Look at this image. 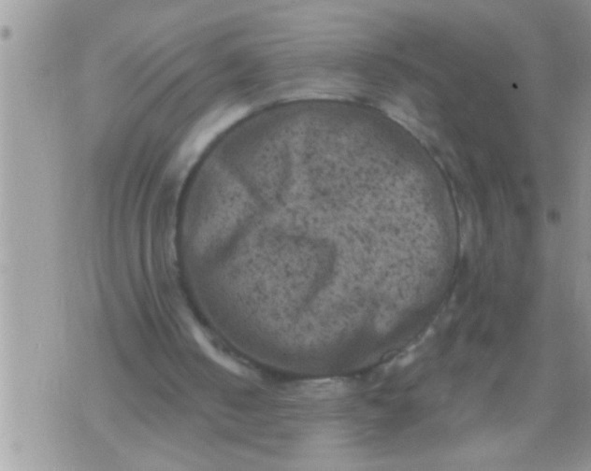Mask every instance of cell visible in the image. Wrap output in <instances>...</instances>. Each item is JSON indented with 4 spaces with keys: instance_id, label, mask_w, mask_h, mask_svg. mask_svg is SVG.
<instances>
[{
    "instance_id": "cell-1",
    "label": "cell",
    "mask_w": 591,
    "mask_h": 471,
    "mask_svg": "<svg viewBox=\"0 0 591 471\" xmlns=\"http://www.w3.org/2000/svg\"><path fill=\"white\" fill-rule=\"evenodd\" d=\"M344 392V383L335 380H320L304 386L303 393L314 399H330Z\"/></svg>"
}]
</instances>
